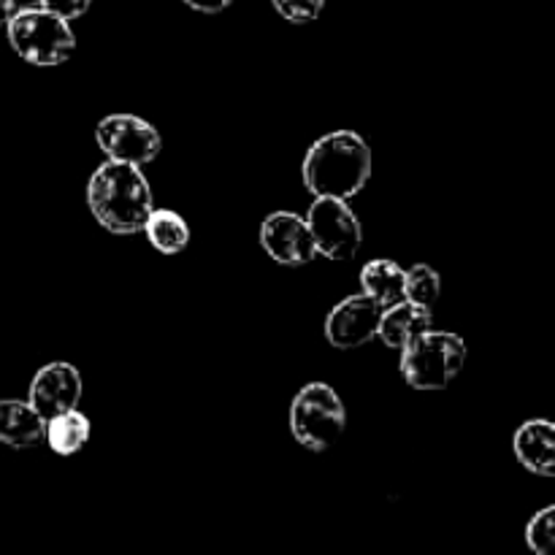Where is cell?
<instances>
[{
	"label": "cell",
	"instance_id": "obj_1",
	"mask_svg": "<svg viewBox=\"0 0 555 555\" xmlns=\"http://www.w3.org/2000/svg\"><path fill=\"white\" fill-rule=\"evenodd\" d=\"M87 206L92 217L114 236H133L144 231L155 201L139 166L106 160L87 184Z\"/></svg>",
	"mask_w": 555,
	"mask_h": 555
},
{
	"label": "cell",
	"instance_id": "obj_10",
	"mask_svg": "<svg viewBox=\"0 0 555 555\" xmlns=\"http://www.w3.org/2000/svg\"><path fill=\"white\" fill-rule=\"evenodd\" d=\"M27 401L43 421H52L63 412L76 410L81 401L79 369L65 361H54L49 366L38 369L30 383V399Z\"/></svg>",
	"mask_w": 555,
	"mask_h": 555
},
{
	"label": "cell",
	"instance_id": "obj_23",
	"mask_svg": "<svg viewBox=\"0 0 555 555\" xmlns=\"http://www.w3.org/2000/svg\"><path fill=\"white\" fill-rule=\"evenodd\" d=\"M11 14H14V11H11V0H0V27L9 22Z\"/></svg>",
	"mask_w": 555,
	"mask_h": 555
},
{
	"label": "cell",
	"instance_id": "obj_3",
	"mask_svg": "<svg viewBox=\"0 0 555 555\" xmlns=\"http://www.w3.org/2000/svg\"><path fill=\"white\" fill-rule=\"evenodd\" d=\"M466 341L448 331H423L401 347V374L415 390H442L461 374Z\"/></svg>",
	"mask_w": 555,
	"mask_h": 555
},
{
	"label": "cell",
	"instance_id": "obj_11",
	"mask_svg": "<svg viewBox=\"0 0 555 555\" xmlns=\"http://www.w3.org/2000/svg\"><path fill=\"white\" fill-rule=\"evenodd\" d=\"M513 448L531 475L555 477V426L551 421H526L515 431Z\"/></svg>",
	"mask_w": 555,
	"mask_h": 555
},
{
	"label": "cell",
	"instance_id": "obj_7",
	"mask_svg": "<svg viewBox=\"0 0 555 555\" xmlns=\"http://www.w3.org/2000/svg\"><path fill=\"white\" fill-rule=\"evenodd\" d=\"M95 144L108 160L130 163V166H146L155 160L163 150V139L155 125L135 114H108L98 122Z\"/></svg>",
	"mask_w": 555,
	"mask_h": 555
},
{
	"label": "cell",
	"instance_id": "obj_21",
	"mask_svg": "<svg viewBox=\"0 0 555 555\" xmlns=\"http://www.w3.org/2000/svg\"><path fill=\"white\" fill-rule=\"evenodd\" d=\"M182 3L201 11V14H220V11H225L233 0H182Z\"/></svg>",
	"mask_w": 555,
	"mask_h": 555
},
{
	"label": "cell",
	"instance_id": "obj_18",
	"mask_svg": "<svg viewBox=\"0 0 555 555\" xmlns=\"http://www.w3.org/2000/svg\"><path fill=\"white\" fill-rule=\"evenodd\" d=\"M526 542L537 555H547L553 551V542H555V507L540 509L534 518L529 520L526 526Z\"/></svg>",
	"mask_w": 555,
	"mask_h": 555
},
{
	"label": "cell",
	"instance_id": "obj_22",
	"mask_svg": "<svg viewBox=\"0 0 555 555\" xmlns=\"http://www.w3.org/2000/svg\"><path fill=\"white\" fill-rule=\"evenodd\" d=\"M43 0H11V11H27V9H41Z\"/></svg>",
	"mask_w": 555,
	"mask_h": 555
},
{
	"label": "cell",
	"instance_id": "obj_19",
	"mask_svg": "<svg viewBox=\"0 0 555 555\" xmlns=\"http://www.w3.org/2000/svg\"><path fill=\"white\" fill-rule=\"evenodd\" d=\"M271 5H274L282 20L307 25V22H314L323 14L325 0H271Z\"/></svg>",
	"mask_w": 555,
	"mask_h": 555
},
{
	"label": "cell",
	"instance_id": "obj_15",
	"mask_svg": "<svg viewBox=\"0 0 555 555\" xmlns=\"http://www.w3.org/2000/svg\"><path fill=\"white\" fill-rule=\"evenodd\" d=\"M144 231L152 247L163 255H179L190 244L188 220L171 209H152Z\"/></svg>",
	"mask_w": 555,
	"mask_h": 555
},
{
	"label": "cell",
	"instance_id": "obj_5",
	"mask_svg": "<svg viewBox=\"0 0 555 555\" xmlns=\"http://www.w3.org/2000/svg\"><path fill=\"white\" fill-rule=\"evenodd\" d=\"M347 412L339 393L325 383H309L291 404V434L301 448L323 453L345 434Z\"/></svg>",
	"mask_w": 555,
	"mask_h": 555
},
{
	"label": "cell",
	"instance_id": "obj_14",
	"mask_svg": "<svg viewBox=\"0 0 555 555\" xmlns=\"http://www.w3.org/2000/svg\"><path fill=\"white\" fill-rule=\"evenodd\" d=\"M361 285L363 293L374 298L383 309L404 301V269L393 260H369L361 271Z\"/></svg>",
	"mask_w": 555,
	"mask_h": 555
},
{
	"label": "cell",
	"instance_id": "obj_20",
	"mask_svg": "<svg viewBox=\"0 0 555 555\" xmlns=\"http://www.w3.org/2000/svg\"><path fill=\"white\" fill-rule=\"evenodd\" d=\"M92 0H43L41 9L52 11V14L63 16L65 22L70 20H79V16H85L87 11H90Z\"/></svg>",
	"mask_w": 555,
	"mask_h": 555
},
{
	"label": "cell",
	"instance_id": "obj_17",
	"mask_svg": "<svg viewBox=\"0 0 555 555\" xmlns=\"http://www.w3.org/2000/svg\"><path fill=\"white\" fill-rule=\"evenodd\" d=\"M439 293H442V280H439L437 269H431L426 263H417L410 271H404V301L421 304V307H434Z\"/></svg>",
	"mask_w": 555,
	"mask_h": 555
},
{
	"label": "cell",
	"instance_id": "obj_13",
	"mask_svg": "<svg viewBox=\"0 0 555 555\" xmlns=\"http://www.w3.org/2000/svg\"><path fill=\"white\" fill-rule=\"evenodd\" d=\"M428 328H434L431 307H421V304H412V301H399L383 312L377 336L390 347V350H401L412 336L423 334V331Z\"/></svg>",
	"mask_w": 555,
	"mask_h": 555
},
{
	"label": "cell",
	"instance_id": "obj_6",
	"mask_svg": "<svg viewBox=\"0 0 555 555\" xmlns=\"http://www.w3.org/2000/svg\"><path fill=\"white\" fill-rule=\"evenodd\" d=\"M307 225L318 255H325L328 260H352L363 244L361 220L341 198L318 195L309 206Z\"/></svg>",
	"mask_w": 555,
	"mask_h": 555
},
{
	"label": "cell",
	"instance_id": "obj_8",
	"mask_svg": "<svg viewBox=\"0 0 555 555\" xmlns=\"http://www.w3.org/2000/svg\"><path fill=\"white\" fill-rule=\"evenodd\" d=\"M260 244L266 255L282 266H307L318 255L312 231L296 211H274L266 217L260 225Z\"/></svg>",
	"mask_w": 555,
	"mask_h": 555
},
{
	"label": "cell",
	"instance_id": "obj_16",
	"mask_svg": "<svg viewBox=\"0 0 555 555\" xmlns=\"http://www.w3.org/2000/svg\"><path fill=\"white\" fill-rule=\"evenodd\" d=\"M47 442L57 455H76L90 442V421L81 415L79 406L63 412L47 421Z\"/></svg>",
	"mask_w": 555,
	"mask_h": 555
},
{
	"label": "cell",
	"instance_id": "obj_9",
	"mask_svg": "<svg viewBox=\"0 0 555 555\" xmlns=\"http://www.w3.org/2000/svg\"><path fill=\"white\" fill-rule=\"evenodd\" d=\"M383 312L385 309L366 293L345 298L331 309L328 320H325V339L336 350H356V347L366 345L377 336Z\"/></svg>",
	"mask_w": 555,
	"mask_h": 555
},
{
	"label": "cell",
	"instance_id": "obj_2",
	"mask_svg": "<svg viewBox=\"0 0 555 555\" xmlns=\"http://www.w3.org/2000/svg\"><path fill=\"white\" fill-rule=\"evenodd\" d=\"M301 171L314 198L328 195L350 201L372 179V150L356 130H334L309 146Z\"/></svg>",
	"mask_w": 555,
	"mask_h": 555
},
{
	"label": "cell",
	"instance_id": "obj_4",
	"mask_svg": "<svg viewBox=\"0 0 555 555\" xmlns=\"http://www.w3.org/2000/svg\"><path fill=\"white\" fill-rule=\"evenodd\" d=\"M5 30H9V43L14 52L25 63L41 65V68L65 63L76 47L68 22L47 9L16 11L5 22Z\"/></svg>",
	"mask_w": 555,
	"mask_h": 555
},
{
	"label": "cell",
	"instance_id": "obj_12",
	"mask_svg": "<svg viewBox=\"0 0 555 555\" xmlns=\"http://www.w3.org/2000/svg\"><path fill=\"white\" fill-rule=\"evenodd\" d=\"M47 439V421L30 401H0V442L14 450H30Z\"/></svg>",
	"mask_w": 555,
	"mask_h": 555
}]
</instances>
